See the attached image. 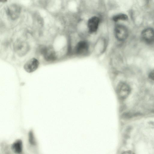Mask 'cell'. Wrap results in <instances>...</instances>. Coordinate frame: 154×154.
Returning <instances> with one entry per match:
<instances>
[{"instance_id":"obj_10","label":"cell","mask_w":154,"mask_h":154,"mask_svg":"<svg viewBox=\"0 0 154 154\" xmlns=\"http://www.w3.org/2000/svg\"><path fill=\"white\" fill-rule=\"evenodd\" d=\"M22 142L20 140L15 141L11 146V149L13 152L16 153H20L22 150Z\"/></svg>"},{"instance_id":"obj_3","label":"cell","mask_w":154,"mask_h":154,"mask_svg":"<svg viewBox=\"0 0 154 154\" xmlns=\"http://www.w3.org/2000/svg\"><path fill=\"white\" fill-rule=\"evenodd\" d=\"M130 92L129 86L126 83L121 82L118 85L116 88V93L119 98L121 100L126 99Z\"/></svg>"},{"instance_id":"obj_7","label":"cell","mask_w":154,"mask_h":154,"mask_svg":"<svg viewBox=\"0 0 154 154\" xmlns=\"http://www.w3.org/2000/svg\"><path fill=\"white\" fill-rule=\"evenodd\" d=\"M39 65V61L35 58L28 60L24 65V69L27 72H32L38 68Z\"/></svg>"},{"instance_id":"obj_14","label":"cell","mask_w":154,"mask_h":154,"mask_svg":"<svg viewBox=\"0 0 154 154\" xmlns=\"http://www.w3.org/2000/svg\"><path fill=\"white\" fill-rule=\"evenodd\" d=\"M0 0V2H3V3L7 1V0Z\"/></svg>"},{"instance_id":"obj_9","label":"cell","mask_w":154,"mask_h":154,"mask_svg":"<svg viewBox=\"0 0 154 154\" xmlns=\"http://www.w3.org/2000/svg\"><path fill=\"white\" fill-rule=\"evenodd\" d=\"M41 51L45 59L48 61H52L55 59V54L51 48H44Z\"/></svg>"},{"instance_id":"obj_5","label":"cell","mask_w":154,"mask_h":154,"mask_svg":"<svg viewBox=\"0 0 154 154\" xmlns=\"http://www.w3.org/2000/svg\"><path fill=\"white\" fill-rule=\"evenodd\" d=\"M143 40L147 44H151L154 42V29L148 28L143 31L141 34Z\"/></svg>"},{"instance_id":"obj_4","label":"cell","mask_w":154,"mask_h":154,"mask_svg":"<svg viewBox=\"0 0 154 154\" xmlns=\"http://www.w3.org/2000/svg\"><path fill=\"white\" fill-rule=\"evenodd\" d=\"M21 11V7L16 4L10 5L6 9L7 15L10 19L13 20H16L19 17Z\"/></svg>"},{"instance_id":"obj_2","label":"cell","mask_w":154,"mask_h":154,"mask_svg":"<svg viewBox=\"0 0 154 154\" xmlns=\"http://www.w3.org/2000/svg\"><path fill=\"white\" fill-rule=\"evenodd\" d=\"M114 33L116 39L119 41L122 42L127 39L128 32L125 26L121 24H118L115 27Z\"/></svg>"},{"instance_id":"obj_13","label":"cell","mask_w":154,"mask_h":154,"mask_svg":"<svg viewBox=\"0 0 154 154\" xmlns=\"http://www.w3.org/2000/svg\"><path fill=\"white\" fill-rule=\"evenodd\" d=\"M149 77L150 79L154 81V70L150 72L149 75Z\"/></svg>"},{"instance_id":"obj_11","label":"cell","mask_w":154,"mask_h":154,"mask_svg":"<svg viewBox=\"0 0 154 154\" xmlns=\"http://www.w3.org/2000/svg\"><path fill=\"white\" fill-rule=\"evenodd\" d=\"M112 19L115 21H117L120 20H128V17L125 14H120L114 16Z\"/></svg>"},{"instance_id":"obj_12","label":"cell","mask_w":154,"mask_h":154,"mask_svg":"<svg viewBox=\"0 0 154 154\" xmlns=\"http://www.w3.org/2000/svg\"><path fill=\"white\" fill-rule=\"evenodd\" d=\"M29 141L32 145H35L36 142L32 131H30L29 133Z\"/></svg>"},{"instance_id":"obj_6","label":"cell","mask_w":154,"mask_h":154,"mask_svg":"<svg viewBox=\"0 0 154 154\" xmlns=\"http://www.w3.org/2000/svg\"><path fill=\"white\" fill-rule=\"evenodd\" d=\"M28 45L26 42L19 41L15 45L14 48L17 53L19 56H23L27 54L29 48Z\"/></svg>"},{"instance_id":"obj_8","label":"cell","mask_w":154,"mask_h":154,"mask_svg":"<svg viewBox=\"0 0 154 154\" xmlns=\"http://www.w3.org/2000/svg\"><path fill=\"white\" fill-rule=\"evenodd\" d=\"M99 23V18L97 17H92L88 20V27L90 32L93 33L97 31Z\"/></svg>"},{"instance_id":"obj_1","label":"cell","mask_w":154,"mask_h":154,"mask_svg":"<svg viewBox=\"0 0 154 154\" xmlns=\"http://www.w3.org/2000/svg\"><path fill=\"white\" fill-rule=\"evenodd\" d=\"M88 42L85 40L79 41L75 45L74 48V52L78 56H83L87 54L89 50Z\"/></svg>"}]
</instances>
